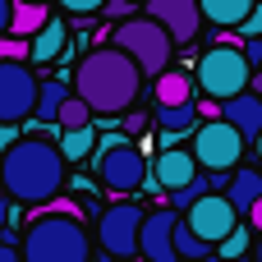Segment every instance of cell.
<instances>
[{"label": "cell", "instance_id": "obj_1", "mask_svg": "<svg viewBox=\"0 0 262 262\" xmlns=\"http://www.w3.org/2000/svg\"><path fill=\"white\" fill-rule=\"evenodd\" d=\"M64 157L51 138L41 134H23L18 143H9L0 152V193H9L14 203L41 207L51 198H60L64 189Z\"/></svg>", "mask_w": 262, "mask_h": 262}, {"label": "cell", "instance_id": "obj_2", "mask_svg": "<svg viewBox=\"0 0 262 262\" xmlns=\"http://www.w3.org/2000/svg\"><path fill=\"white\" fill-rule=\"evenodd\" d=\"M69 92L92 111V115H120L138 101L143 92V74L134 69V60L115 46H101V51H88L74 69V83Z\"/></svg>", "mask_w": 262, "mask_h": 262}, {"label": "cell", "instance_id": "obj_3", "mask_svg": "<svg viewBox=\"0 0 262 262\" xmlns=\"http://www.w3.org/2000/svg\"><path fill=\"white\" fill-rule=\"evenodd\" d=\"M18 262H92V235L83 216L32 212L18 239Z\"/></svg>", "mask_w": 262, "mask_h": 262}, {"label": "cell", "instance_id": "obj_4", "mask_svg": "<svg viewBox=\"0 0 262 262\" xmlns=\"http://www.w3.org/2000/svg\"><path fill=\"white\" fill-rule=\"evenodd\" d=\"M111 46L124 51L143 78H157L161 69H170V55H175V41H170L152 18H143V14L115 23V28H111Z\"/></svg>", "mask_w": 262, "mask_h": 262}, {"label": "cell", "instance_id": "obj_5", "mask_svg": "<svg viewBox=\"0 0 262 262\" xmlns=\"http://www.w3.org/2000/svg\"><path fill=\"white\" fill-rule=\"evenodd\" d=\"M92 166H97V180L111 193H134L147 180V157L129 138H120V134H111V138H101L92 147Z\"/></svg>", "mask_w": 262, "mask_h": 262}, {"label": "cell", "instance_id": "obj_6", "mask_svg": "<svg viewBox=\"0 0 262 262\" xmlns=\"http://www.w3.org/2000/svg\"><path fill=\"white\" fill-rule=\"evenodd\" d=\"M249 78H253V69L244 64L239 46H221V41H216L212 51H203L198 74H193V88L207 92L212 101H226V97H235V92H249Z\"/></svg>", "mask_w": 262, "mask_h": 262}, {"label": "cell", "instance_id": "obj_7", "mask_svg": "<svg viewBox=\"0 0 262 262\" xmlns=\"http://www.w3.org/2000/svg\"><path fill=\"white\" fill-rule=\"evenodd\" d=\"M244 147H249V143H244L226 120H203V124H193V138H189V157H193V166L207 170V175L235 170V166L244 161Z\"/></svg>", "mask_w": 262, "mask_h": 262}, {"label": "cell", "instance_id": "obj_8", "mask_svg": "<svg viewBox=\"0 0 262 262\" xmlns=\"http://www.w3.org/2000/svg\"><path fill=\"white\" fill-rule=\"evenodd\" d=\"M138 226H143V207L138 203H115L97 216V244L111 253V262L138 258Z\"/></svg>", "mask_w": 262, "mask_h": 262}, {"label": "cell", "instance_id": "obj_9", "mask_svg": "<svg viewBox=\"0 0 262 262\" xmlns=\"http://www.w3.org/2000/svg\"><path fill=\"white\" fill-rule=\"evenodd\" d=\"M180 221H184L189 235H198V239L212 244V249L239 226V216H235V207L226 203V193H203L198 203H189V207L180 212Z\"/></svg>", "mask_w": 262, "mask_h": 262}, {"label": "cell", "instance_id": "obj_10", "mask_svg": "<svg viewBox=\"0 0 262 262\" xmlns=\"http://www.w3.org/2000/svg\"><path fill=\"white\" fill-rule=\"evenodd\" d=\"M37 101V74L28 60H0V124H18L32 115Z\"/></svg>", "mask_w": 262, "mask_h": 262}, {"label": "cell", "instance_id": "obj_11", "mask_svg": "<svg viewBox=\"0 0 262 262\" xmlns=\"http://www.w3.org/2000/svg\"><path fill=\"white\" fill-rule=\"evenodd\" d=\"M143 18H152L175 46H189L198 32H203V14H198V5L193 0H143V9H138Z\"/></svg>", "mask_w": 262, "mask_h": 262}, {"label": "cell", "instance_id": "obj_12", "mask_svg": "<svg viewBox=\"0 0 262 262\" xmlns=\"http://www.w3.org/2000/svg\"><path fill=\"white\" fill-rule=\"evenodd\" d=\"M175 221H180V212H170V207L143 212V226H138V258L143 262H180L175 258Z\"/></svg>", "mask_w": 262, "mask_h": 262}, {"label": "cell", "instance_id": "obj_13", "mask_svg": "<svg viewBox=\"0 0 262 262\" xmlns=\"http://www.w3.org/2000/svg\"><path fill=\"white\" fill-rule=\"evenodd\" d=\"M216 120H226L244 143H258L262 138V97L249 88V92H235V97L216 101Z\"/></svg>", "mask_w": 262, "mask_h": 262}, {"label": "cell", "instance_id": "obj_14", "mask_svg": "<svg viewBox=\"0 0 262 262\" xmlns=\"http://www.w3.org/2000/svg\"><path fill=\"white\" fill-rule=\"evenodd\" d=\"M193 175H198V166H193L189 147H161V157L152 161V175H147V180L170 193V189H184Z\"/></svg>", "mask_w": 262, "mask_h": 262}, {"label": "cell", "instance_id": "obj_15", "mask_svg": "<svg viewBox=\"0 0 262 262\" xmlns=\"http://www.w3.org/2000/svg\"><path fill=\"white\" fill-rule=\"evenodd\" d=\"M64 51H69V23L51 14V18H46V23L28 37V60L41 69V64H51V60H60Z\"/></svg>", "mask_w": 262, "mask_h": 262}, {"label": "cell", "instance_id": "obj_16", "mask_svg": "<svg viewBox=\"0 0 262 262\" xmlns=\"http://www.w3.org/2000/svg\"><path fill=\"white\" fill-rule=\"evenodd\" d=\"M226 203L235 207V216H249L262 203V175L249 166H235V175L226 180Z\"/></svg>", "mask_w": 262, "mask_h": 262}, {"label": "cell", "instance_id": "obj_17", "mask_svg": "<svg viewBox=\"0 0 262 262\" xmlns=\"http://www.w3.org/2000/svg\"><path fill=\"white\" fill-rule=\"evenodd\" d=\"M193 92H198L193 78L180 74V69H161V74L152 78V97H157V106H189Z\"/></svg>", "mask_w": 262, "mask_h": 262}, {"label": "cell", "instance_id": "obj_18", "mask_svg": "<svg viewBox=\"0 0 262 262\" xmlns=\"http://www.w3.org/2000/svg\"><path fill=\"white\" fill-rule=\"evenodd\" d=\"M46 18H51V14H46V5H41V0H14V5H9V28H5V32L28 41Z\"/></svg>", "mask_w": 262, "mask_h": 262}, {"label": "cell", "instance_id": "obj_19", "mask_svg": "<svg viewBox=\"0 0 262 262\" xmlns=\"http://www.w3.org/2000/svg\"><path fill=\"white\" fill-rule=\"evenodd\" d=\"M198 5V14H203V23H216V28H235L258 0H193Z\"/></svg>", "mask_w": 262, "mask_h": 262}, {"label": "cell", "instance_id": "obj_20", "mask_svg": "<svg viewBox=\"0 0 262 262\" xmlns=\"http://www.w3.org/2000/svg\"><path fill=\"white\" fill-rule=\"evenodd\" d=\"M64 97H69V83H64V78H46V83H37L32 120H37V124H55V111H60Z\"/></svg>", "mask_w": 262, "mask_h": 262}, {"label": "cell", "instance_id": "obj_21", "mask_svg": "<svg viewBox=\"0 0 262 262\" xmlns=\"http://www.w3.org/2000/svg\"><path fill=\"white\" fill-rule=\"evenodd\" d=\"M60 157H64V166L69 161H88L92 157V147H97V120L92 124H83V129H60Z\"/></svg>", "mask_w": 262, "mask_h": 262}, {"label": "cell", "instance_id": "obj_22", "mask_svg": "<svg viewBox=\"0 0 262 262\" xmlns=\"http://www.w3.org/2000/svg\"><path fill=\"white\" fill-rule=\"evenodd\" d=\"M157 124L166 134H189L198 124V111H193V101L189 106H157Z\"/></svg>", "mask_w": 262, "mask_h": 262}, {"label": "cell", "instance_id": "obj_23", "mask_svg": "<svg viewBox=\"0 0 262 262\" xmlns=\"http://www.w3.org/2000/svg\"><path fill=\"white\" fill-rule=\"evenodd\" d=\"M203 193H216V189H212V175H203V170H198L184 189H170V193H166V203H170V212H184V207H189V203H198Z\"/></svg>", "mask_w": 262, "mask_h": 262}, {"label": "cell", "instance_id": "obj_24", "mask_svg": "<svg viewBox=\"0 0 262 262\" xmlns=\"http://www.w3.org/2000/svg\"><path fill=\"white\" fill-rule=\"evenodd\" d=\"M83 124H92V111L69 92V97L60 101V111H55V129H83Z\"/></svg>", "mask_w": 262, "mask_h": 262}, {"label": "cell", "instance_id": "obj_25", "mask_svg": "<svg viewBox=\"0 0 262 262\" xmlns=\"http://www.w3.org/2000/svg\"><path fill=\"white\" fill-rule=\"evenodd\" d=\"M249 244H253V226H244V221H239V226H235V230H230L212 253H221L226 262H235V258H244V253H249Z\"/></svg>", "mask_w": 262, "mask_h": 262}, {"label": "cell", "instance_id": "obj_26", "mask_svg": "<svg viewBox=\"0 0 262 262\" xmlns=\"http://www.w3.org/2000/svg\"><path fill=\"white\" fill-rule=\"evenodd\" d=\"M212 253V244H203L198 235L184 230V221H175V258H189V262H203Z\"/></svg>", "mask_w": 262, "mask_h": 262}, {"label": "cell", "instance_id": "obj_27", "mask_svg": "<svg viewBox=\"0 0 262 262\" xmlns=\"http://www.w3.org/2000/svg\"><path fill=\"white\" fill-rule=\"evenodd\" d=\"M97 14H111V23H124V18H134V14H138V5H134V0H106Z\"/></svg>", "mask_w": 262, "mask_h": 262}, {"label": "cell", "instance_id": "obj_28", "mask_svg": "<svg viewBox=\"0 0 262 262\" xmlns=\"http://www.w3.org/2000/svg\"><path fill=\"white\" fill-rule=\"evenodd\" d=\"M0 60H28V41L23 37H0Z\"/></svg>", "mask_w": 262, "mask_h": 262}, {"label": "cell", "instance_id": "obj_29", "mask_svg": "<svg viewBox=\"0 0 262 262\" xmlns=\"http://www.w3.org/2000/svg\"><path fill=\"white\" fill-rule=\"evenodd\" d=\"M64 5V14H78V18H88V14H97L106 0H60Z\"/></svg>", "mask_w": 262, "mask_h": 262}, {"label": "cell", "instance_id": "obj_30", "mask_svg": "<svg viewBox=\"0 0 262 262\" xmlns=\"http://www.w3.org/2000/svg\"><path fill=\"white\" fill-rule=\"evenodd\" d=\"M23 138V124H0V152L9 147V143H18Z\"/></svg>", "mask_w": 262, "mask_h": 262}, {"label": "cell", "instance_id": "obj_31", "mask_svg": "<svg viewBox=\"0 0 262 262\" xmlns=\"http://www.w3.org/2000/svg\"><path fill=\"white\" fill-rule=\"evenodd\" d=\"M124 129H129V134H147V129H152V120H147V115H129V124H124Z\"/></svg>", "mask_w": 262, "mask_h": 262}, {"label": "cell", "instance_id": "obj_32", "mask_svg": "<svg viewBox=\"0 0 262 262\" xmlns=\"http://www.w3.org/2000/svg\"><path fill=\"white\" fill-rule=\"evenodd\" d=\"M0 262H18V244H9V239H0Z\"/></svg>", "mask_w": 262, "mask_h": 262}, {"label": "cell", "instance_id": "obj_33", "mask_svg": "<svg viewBox=\"0 0 262 262\" xmlns=\"http://www.w3.org/2000/svg\"><path fill=\"white\" fill-rule=\"evenodd\" d=\"M9 5H14V0H0V37H5V28H9Z\"/></svg>", "mask_w": 262, "mask_h": 262}, {"label": "cell", "instance_id": "obj_34", "mask_svg": "<svg viewBox=\"0 0 262 262\" xmlns=\"http://www.w3.org/2000/svg\"><path fill=\"white\" fill-rule=\"evenodd\" d=\"M9 226V203H5V193H0V230Z\"/></svg>", "mask_w": 262, "mask_h": 262}, {"label": "cell", "instance_id": "obj_35", "mask_svg": "<svg viewBox=\"0 0 262 262\" xmlns=\"http://www.w3.org/2000/svg\"><path fill=\"white\" fill-rule=\"evenodd\" d=\"M134 5H138V0H134Z\"/></svg>", "mask_w": 262, "mask_h": 262}, {"label": "cell", "instance_id": "obj_36", "mask_svg": "<svg viewBox=\"0 0 262 262\" xmlns=\"http://www.w3.org/2000/svg\"><path fill=\"white\" fill-rule=\"evenodd\" d=\"M41 5H46V0H41Z\"/></svg>", "mask_w": 262, "mask_h": 262}]
</instances>
